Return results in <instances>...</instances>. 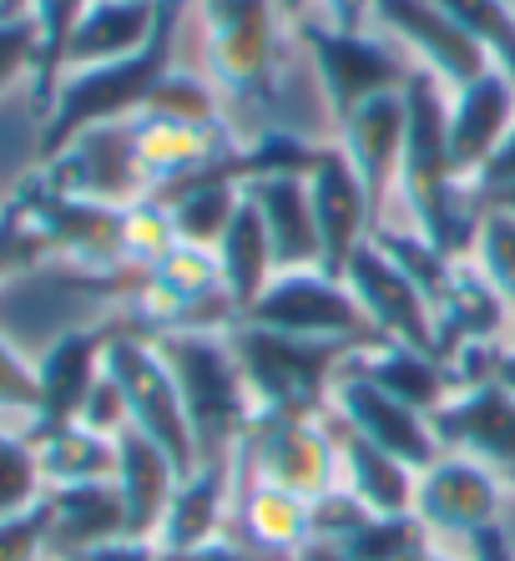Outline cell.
Segmentation results:
<instances>
[{"mask_svg":"<svg viewBox=\"0 0 515 561\" xmlns=\"http://www.w3.org/2000/svg\"><path fill=\"white\" fill-rule=\"evenodd\" d=\"M404 106H410V131H404V152H400V197L410 203L414 233H425L439 253L465 259L470 233H476V203H470V187L460 183L450 157L445 81L435 71H410Z\"/></svg>","mask_w":515,"mask_h":561,"instance_id":"6da1fadb","label":"cell"},{"mask_svg":"<svg viewBox=\"0 0 515 561\" xmlns=\"http://www.w3.org/2000/svg\"><path fill=\"white\" fill-rule=\"evenodd\" d=\"M182 11H187V0H162V21H157L152 41H147L142 51L122 56V61H106V66L66 71L52 112L41 117V137H36L41 162H52L66 142H77L81 131H91V127H112V122L142 117L147 96H152L157 81L172 71Z\"/></svg>","mask_w":515,"mask_h":561,"instance_id":"7a4b0ae2","label":"cell"},{"mask_svg":"<svg viewBox=\"0 0 515 561\" xmlns=\"http://www.w3.org/2000/svg\"><path fill=\"white\" fill-rule=\"evenodd\" d=\"M147 340L157 344L182 394V410L193 420L197 456H238L258 405L243 379V365H238V350H232V334H222V329H157Z\"/></svg>","mask_w":515,"mask_h":561,"instance_id":"3957f363","label":"cell"},{"mask_svg":"<svg viewBox=\"0 0 515 561\" xmlns=\"http://www.w3.org/2000/svg\"><path fill=\"white\" fill-rule=\"evenodd\" d=\"M232 350H238V365H243V379H248V390H253L258 410L329 415L334 385L348 369V359L359 354V344L298 340V334H278V329L232 324Z\"/></svg>","mask_w":515,"mask_h":561,"instance_id":"277c9868","label":"cell"},{"mask_svg":"<svg viewBox=\"0 0 515 561\" xmlns=\"http://www.w3.org/2000/svg\"><path fill=\"white\" fill-rule=\"evenodd\" d=\"M329 415L258 410L238 445V470L248 476V485H278L309 501L339 485V420L329 425Z\"/></svg>","mask_w":515,"mask_h":561,"instance_id":"5b68a950","label":"cell"},{"mask_svg":"<svg viewBox=\"0 0 515 561\" xmlns=\"http://www.w3.org/2000/svg\"><path fill=\"white\" fill-rule=\"evenodd\" d=\"M106 375L116 379V390L127 400L131 431H142L152 445H162L172 456V466H178L182 476H193V470L203 466L193 420L182 410V394H178V385H172L168 365H162V354H157V344L147 340L142 329L116 324V340H112V350H106Z\"/></svg>","mask_w":515,"mask_h":561,"instance_id":"8992f818","label":"cell"},{"mask_svg":"<svg viewBox=\"0 0 515 561\" xmlns=\"http://www.w3.org/2000/svg\"><path fill=\"white\" fill-rule=\"evenodd\" d=\"M207 61L238 106H263L278 71V0H197Z\"/></svg>","mask_w":515,"mask_h":561,"instance_id":"52a82bcc","label":"cell"},{"mask_svg":"<svg viewBox=\"0 0 515 561\" xmlns=\"http://www.w3.org/2000/svg\"><path fill=\"white\" fill-rule=\"evenodd\" d=\"M238 324L278 329V334H298V340H339L359 344V350L379 344L359 299L329 268H284V274H273V284L258 294V304Z\"/></svg>","mask_w":515,"mask_h":561,"instance_id":"ba28073f","label":"cell"},{"mask_svg":"<svg viewBox=\"0 0 515 561\" xmlns=\"http://www.w3.org/2000/svg\"><path fill=\"white\" fill-rule=\"evenodd\" d=\"M344 284H348V294L359 299L364 319L374 324L379 340L410 344V350H425V354L445 359V334H439L435 299L374 243V233L364 238L359 249H354V259L344 263Z\"/></svg>","mask_w":515,"mask_h":561,"instance_id":"9c48e42d","label":"cell"},{"mask_svg":"<svg viewBox=\"0 0 515 561\" xmlns=\"http://www.w3.org/2000/svg\"><path fill=\"white\" fill-rule=\"evenodd\" d=\"M304 41H309V56H313V71H319V87L329 96V112L348 117L359 102L369 96H385V92H400L410 71H404L400 51L379 41L369 26L364 31H344L334 21H298Z\"/></svg>","mask_w":515,"mask_h":561,"instance_id":"30bf717a","label":"cell"},{"mask_svg":"<svg viewBox=\"0 0 515 561\" xmlns=\"http://www.w3.org/2000/svg\"><path fill=\"white\" fill-rule=\"evenodd\" d=\"M41 178L56 193L112 203V208H137L147 197V172L142 157H137V122L81 131L77 142H66L52 162H41Z\"/></svg>","mask_w":515,"mask_h":561,"instance_id":"8fae6325","label":"cell"},{"mask_svg":"<svg viewBox=\"0 0 515 561\" xmlns=\"http://www.w3.org/2000/svg\"><path fill=\"white\" fill-rule=\"evenodd\" d=\"M21 213L41 228V238L52 243V253L87 263V268H116L127 263V208L112 203H91V197L56 193L46 178H31L15 193Z\"/></svg>","mask_w":515,"mask_h":561,"instance_id":"7c38bea8","label":"cell"},{"mask_svg":"<svg viewBox=\"0 0 515 561\" xmlns=\"http://www.w3.org/2000/svg\"><path fill=\"white\" fill-rule=\"evenodd\" d=\"M329 410H334V420L348 435H364L369 445H379V450H389V456H400L404 466H414V470L435 466V460L445 456V445H439L430 415H420V410H410L389 390H379L374 379H364L359 369H354V359H348V369L339 375Z\"/></svg>","mask_w":515,"mask_h":561,"instance_id":"4fadbf2b","label":"cell"},{"mask_svg":"<svg viewBox=\"0 0 515 561\" xmlns=\"http://www.w3.org/2000/svg\"><path fill=\"white\" fill-rule=\"evenodd\" d=\"M505 476L485 460L470 456H439L435 466L420 470V491H414V516L425 522L430 536H470L480 526L501 522Z\"/></svg>","mask_w":515,"mask_h":561,"instance_id":"5bb4252c","label":"cell"},{"mask_svg":"<svg viewBox=\"0 0 515 561\" xmlns=\"http://www.w3.org/2000/svg\"><path fill=\"white\" fill-rule=\"evenodd\" d=\"M116 340V324L96 329H66L46 344L36 359V415L31 431H56V425H77L87 410L96 379L106 375V350Z\"/></svg>","mask_w":515,"mask_h":561,"instance_id":"9a60e30c","label":"cell"},{"mask_svg":"<svg viewBox=\"0 0 515 561\" xmlns=\"http://www.w3.org/2000/svg\"><path fill=\"white\" fill-rule=\"evenodd\" d=\"M374 26H385L394 41H404L425 71H435L445 87H465V81L485 77L490 51L480 41H470L435 0H374Z\"/></svg>","mask_w":515,"mask_h":561,"instance_id":"2e32d148","label":"cell"},{"mask_svg":"<svg viewBox=\"0 0 515 561\" xmlns=\"http://www.w3.org/2000/svg\"><path fill=\"white\" fill-rule=\"evenodd\" d=\"M309 197L323 243V268L344 278V263L374 233V197L354 172V162L344 157V147H319L309 168Z\"/></svg>","mask_w":515,"mask_h":561,"instance_id":"e0dca14e","label":"cell"},{"mask_svg":"<svg viewBox=\"0 0 515 561\" xmlns=\"http://www.w3.org/2000/svg\"><path fill=\"white\" fill-rule=\"evenodd\" d=\"M439 445H450L470 460H485L505 476L515 466V394L501 390L495 379H476L445 400L430 415Z\"/></svg>","mask_w":515,"mask_h":561,"instance_id":"ac0fdd59","label":"cell"},{"mask_svg":"<svg viewBox=\"0 0 515 561\" xmlns=\"http://www.w3.org/2000/svg\"><path fill=\"white\" fill-rule=\"evenodd\" d=\"M404 131H410V106H404V87L385 96L359 102L348 117H339V147L354 162V172L364 178L374 197V213L385 208V197L400 187V152Z\"/></svg>","mask_w":515,"mask_h":561,"instance_id":"d6986e66","label":"cell"},{"mask_svg":"<svg viewBox=\"0 0 515 561\" xmlns=\"http://www.w3.org/2000/svg\"><path fill=\"white\" fill-rule=\"evenodd\" d=\"M515 122V81L501 66H490L485 77L455 87L450 96V157L460 183H470L490 162V152L501 147V137Z\"/></svg>","mask_w":515,"mask_h":561,"instance_id":"ffe728a7","label":"cell"},{"mask_svg":"<svg viewBox=\"0 0 515 561\" xmlns=\"http://www.w3.org/2000/svg\"><path fill=\"white\" fill-rule=\"evenodd\" d=\"M248 197L263 213V228L273 238V263L284 268H323V243L319 222H313V197H309V172H263L253 183H243Z\"/></svg>","mask_w":515,"mask_h":561,"instance_id":"44dd1931","label":"cell"},{"mask_svg":"<svg viewBox=\"0 0 515 561\" xmlns=\"http://www.w3.org/2000/svg\"><path fill=\"white\" fill-rule=\"evenodd\" d=\"M178 481L182 470L172 466L162 445H152L131 425L116 435V496H122V511H127V536L157 541V526L168 516Z\"/></svg>","mask_w":515,"mask_h":561,"instance_id":"7402d4cb","label":"cell"},{"mask_svg":"<svg viewBox=\"0 0 515 561\" xmlns=\"http://www.w3.org/2000/svg\"><path fill=\"white\" fill-rule=\"evenodd\" d=\"M232 470H238V456H218V460H203L193 476H182L178 491H172L168 516L157 526V547L193 551L218 541L222 516H228V496H232Z\"/></svg>","mask_w":515,"mask_h":561,"instance_id":"603a6c76","label":"cell"},{"mask_svg":"<svg viewBox=\"0 0 515 561\" xmlns=\"http://www.w3.org/2000/svg\"><path fill=\"white\" fill-rule=\"evenodd\" d=\"M41 501H46V526H52V561H71L77 551L127 536V511L116 496V481L52 485Z\"/></svg>","mask_w":515,"mask_h":561,"instance_id":"cb8c5ba5","label":"cell"},{"mask_svg":"<svg viewBox=\"0 0 515 561\" xmlns=\"http://www.w3.org/2000/svg\"><path fill=\"white\" fill-rule=\"evenodd\" d=\"M354 369H359L364 379H374L379 390H389L394 400H404L410 410H420V415H435V410L460 390L450 359L410 350V344H394V340H379V344H369V350H359L354 354Z\"/></svg>","mask_w":515,"mask_h":561,"instance_id":"d4e9b609","label":"cell"},{"mask_svg":"<svg viewBox=\"0 0 515 561\" xmlns=\"http://www.w3.org/2000/svg\"><path fill=\"white\" fill-rule=\"evenodd\" d=\"M511 309L501 288L480 274L470 253L450 263V284L439 294V334H445V359L465 344H495L511 329Z\"/></svg>","mask_w":515,"mask_h":561,"instance_id":"484cf974","label":"cell"},{"mask_svg":"<svg viewBox=\"0 0 515 561\" xmlns=\"http://www.w3.org/2000/svg\"><path fill=\"white\" fill-rule=\"evenodd\" d=\"M339 485L374 516H410L414 491H420V470L339 425Z\"/></svg>","mask_w":515,"mask_h":561,"instance_id":"4316f807","label":"cell"},{"mask_svg":"<svg viewBox=\"0 0 515 561\" xmlns=\"http://www.w3.org/2000/svg\"><path fill=\"white\" fill-rule=\"evenodd\" d=\"M157 21H162V0H91L77 36H71V51H66V71L106 66L142 51Z\"/></svg>","mask_w":515,"mask_h":561,"instance_id":"83f0119b","label":"cell"},{"mask_svg":"<svg viewBox=\"0 0 515 561\" xmlns=\"http://www.w3.org/2000/svg\"><path fill=\"white\" fill-rule=\"evenodd\" d=\"M218 268H222V288H228V304L238 319L253 309L258 294H263V288L273 284V274H278V263H273V238H268V228H263V213H258V203L248 197V187H243V203H238V213H232V222H228V233H222V243H218Z\"/></svg>","mask_w":515,"mask_h":561,"instance_id":"f1b7e54d","label":"cell"},{"mask_svg":"<svg viewBox=\"0 0 515 561\" xmlns=\"http://www.w3.org/2000/svg\"><path fill=\"white\" fill-rule=\"evenodd\" d=\"M36 450L41 485H96L116 481V435H96L87 425H56V431H31L26 435Z\"/></svg>","mask_w":515,"mask_h":561,"instance_id":"f546056e","label":"cell"},{"mask_svg":"<svg viewBox=\"0 0 515 561\" xmlns=\"http://www.w3.org/2000/svg\"><path fill=\"white\" fill-rule=\"evenodd\" d=\"M91 0H36L31 5V26H36V71H31V102H36V117H46L61 92L66 77V51H71V36H77L81 15H87Z\"/></svg>","mask_w":515,"mask_h":561,"instance_id":"4dcf8cb0","label":"cell"},{"mask_svg":"<svg viewBox=\"0 0 515 561\" xmlns=\"http://www.w3.org/2000/svg\"><path fill=\"white\" fill-rule=\"evenodd\" d=\"M243 522H248L253 541L268 551V557H288V561H294L298 551L313 541L309 496H294V491H278V485H248Z\"/></svg>","mask_w":515,"mask_h":561,"instance_id":"1f68e13d","label":"cell"},{"mask_svg":"<svg viewBox=\"0 0 515 561\" xmlns=\"http://www.w3.org/2000/svg\"><path fill=\"white\" fill-rule=\"evenodd\" d=\"M142 117L222 131V102H218V92H213L207 81H197V77H187V71H178V66H172L168 77L157 81V92L147 96Z\"/></svg>","mask_w":515,"mask_h":561,"instance_id":"d6a6232c","label":"cell"},{"mask_svg":"<svg viewBox=\"0 0 515 561\" xmlns=\"http://www.w3.org/2000/svg\"><path fill=\"white\" fill-rule=\"evenodd\" d=\"M470 41H480L490 61L515 81V11L505 0H435Z\"/></svg>","mask_w":515,"mask_h":561,"instance_id":"836d02e7","label":"cell"},{"mask_svg":"<svg viewBox=\"0 0 515 561\" xmlns=\"http://www.w3.org/2000/svg\"><path fill=\"white\" fill-rule=\"evenodd\" d=\"M470 263L515 304V213L511 208H476Z\"/></svg>","mask_w":515,"mask_h":561,"instance_id":"e575fe53","label":"cell"},{"mask_svg":"<svg viewBox=\"0 0 515 561\" xmlns=\"http://www.w3.org/2000/svg\"><path fill=\"white\" fill-rule=\"evenodd\" d=\"M425 541H430L425 522L410 511V516H369L344 551H354L359 561H410Z\"/></svg>","mask_w":515,"mask_h":561,"instance_id":"d590c367","label":"cell"},{"mask_svg":"<svg viewBox=\"0 0 515 561\" xmlns=\"http://www.w3.org/2000/svg\"><path fill=\"white\" fill-rule=\"evenodd\" d=\"M41 259H52V243L41 238V228L21 213V203L0 213V284L15 274H31Z\"/></svg>","mask_w":515,"mask_h":561,"instance_id":"8d00e7d4","label":"cell"},{"mask_svg":"<svg viewBox=\"0 0 515 561\" xmlns=\"http://www.w3.org/2000/svg\"><path fill=\"white\" fill-rule=\"evenodd\" d=\"M369 516H374V511H364L359 501L344 491V485H329L323 496L309 501L313 541H323V547H348V541L359 536V526L369 522Z\"/></svg>","mask_w":515,"mask_h":561,"instance_id":"74e56055","label":"cell"},{"mask_svg":"<svg viewBox=\"0 0 515 561\" xmlns=\"http://www.w3.org/2000/svg\"><path fill=\"white\" fill-rule=\"evenodd\" d=\"M46 496V491H41ZM0 561H52V526H46V501L0 516Z\"/></svg>","mask_w":515,"mask_h":561,"instance_id":"f35d334b","label":"cell"},{"mask_svg":"<svg viewBox=\"0 0 515 561\" xmlns=\"http://www.w3.org/2000/svg\"><path fill=\"white\" fill-rule=\"evenodd\" d=\"M5 410L36 415V365L15 344L0 340V415Z\"/></svg>","mask_w":515,"mask_h":561,"instance_id":"ab89813d","label":"cell"},{"mask_svg":"<svg viewBox=\"0 0 515 561\" xmlns=\"http://www.w3.org/2000/svg\"><path fill=\"white\" fill-rule=\"evenodd\" d=\"M36 71V26L26 21H0V92H11L21 77Z\"/></svg>","mask_w":515,"mask_h":561,"instance_id":"60d3db41","label":"cell"},{"mask_svg":"<svg viewBox=\"0 0 515 561\" xmlns=\"http://www.w3.org/2000/svg\"><path fill=\"white\" fill-rule=\"evenodd\" d=\"M81 425L96 431V435H122L127 431V400H122V390H116L112 375L96 379V390H91L87 410H81Z\"/></svg>","mask_w":515,"mask_h":561,"instance_id":"b9f144b4","label":"cell"},{"mask_svg":"<svg viewBox=\"0 0 515 561\" xmlns=\"http://www.w3.org/2000/svg\"><path fill=\"white\" fill-rule=\"evenodd\" d=\"M511 183H515V122H511V131L501 137V147L490 152V162L465 187H470V197H476V193H495V187H511Z\"/></svg>","mask_w":515,"mask_h":561,"instance_id":"7bdbcfd3","label":"cell"},{"mask_svg":"<svg viewBox=\"0 0 515 561\" xmlns=\"http://www.w3.org/2000/svg\"><path fill=\"white\" fill-rule=\"evenodd\" d=\"M71 561H162V547L142 541V536H116V541H102L91 551H77Z\"/></svg>","mask_w":515,"mask_h":561,"instance_id":"ee69618b","label":"cell"},{"mask_svg":"<svg viewBox=\"0 0 515 561\" xmlns=\"http://www.w3.org/2000/svg\"><path fill=\"white\" fill-rule=\"evenodd\" d=\"M465 541H470V551H465L470 561H515V536L505 531L501 522L480 526V531H470Z\"/></svg>","mask_w":515,"mask_h":561,"instance_id":"f6af8a7d","label":"cell"},{"mask_svg":"<svg viewBox=\"0 0 515 561\" xmlns=\"http://www.w3.org/2000/svg\"><path fill=\"white\" fill-rule=\"evenodd\" d=\"M162 561H278V557H253V551L232 547V541H207V547H193V551H162Z\"/></svg>","mask_w":515,"mask_h":561,"instance_id":"bcb514c9","label":"cell"},{"mask_svg":"<svg viewBox=\"0 0 515 561\" xmlns=\"http://www.w3.org/2000/svg\"><path fill=\"white\" fill-rule=\"evenodd\" d=\"M323 21H334L344 31H364L374 21V0H319Z\"/></svg>","mask_w":515,"mask_h":561,"instance_id":"7dc6e473","label":"cell"},{"mask_svg":"<svg viewBox=\"0 0 515 561\" xmlns=\"http://www.w3.org/2000/svg\"><path fill=\"white\" fill-rule=\"evenodd\" d=\"M294 561H359L354 551H344V547H323V541H309V547L298 551Z\"/></svg>","mask_w":515,"mask_h":561,"instance_id":"c3c4849f","label":"cell"},{"mask_svg":"<svg viewBox=\"0 0 515 561\" xmlns=\"http://www.w3.org/2000/svg\"><path fill=\"white\" fill-rule=\"evenodd\" d=\"M470 203H476V208H511L515 213V183L511 187H495V193H476Z\"/></svg>","mask_w":515,"mask_h":561,"instance_id":"681fc988","label":"cell"},{"mask_svg":"<svg viewBox=\"0 0 515 561\" xmlns=\"http://www.w3.org/2000/svg\"><path fill=\"white\" fill-rule=\"evenodd\" d=\"M410 561H470V557H455V551L435 547V536H430V541H425V547H420V551H414Z\"/></svg>","mask_w":515,"mask_h":561,"instance_id":"f907efd6","label":"cell"},{"mask_svg":"<svg viewBox=\"0 0 515 561\" xmlns=\"http://www.w3.org/2000/svg\"><path fill=\"white\" fill-rule=\"evenodd\" d=\"M278 5H284L288 21H309V11L319 5V0H278Z\"/></svg>","mask_w":515,"mask_h":561,"instance_id":"816d5d0a","label":"cell"},{"mask_svg":"<svg viewBox=\"0 0 515 561\" xmlns=\"http://www.w3.org/2000/svg\"><path fill=\"white\" fill-rule=\"evenodd\" d=\"M505 344L515 350V309H511V329H505Z\"/></svg>","mask_w":515,"mask_h":561,"instance_id":"f5cc1de1","label":"cell"},{"mask_svg":"<svg viewBox=\"0 0 515 561\" xmlns=\"http://www.w3.org/2000/svg\"><path fill=\"white\" fill-rule=\"evenodd\" d=\"M505 485H511V491H515V466H511V470H505Z\"/></svg>","mask_w":515,"mask_h":561,"instance_id":"db71d44e","label":"cell"},{"mask_svg":"<svg viewBox=\"0 0 515 561\" xmlns=\"http://www.w3.org/2000/svg\"><path fill=\"white\" fill-rule=\"evenodd\" d=\"M505 5H511V11H515V0H505Z\"/></svg>","mask_w":515,"mask_h":561,"instance_id":"11a10c76","label":"cell"}]
</instances>
